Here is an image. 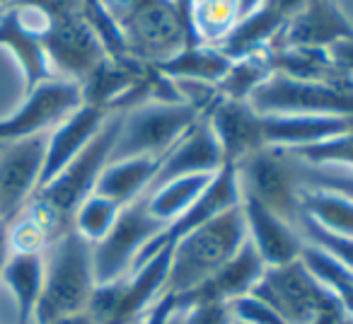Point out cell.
<instances>
[{"label":"cell","instance_id":"cell-31","mask_svg":"<svg viewBox=\"0 0 353 324\" xmlns=\"http://www.w3.org/2000/svg\"><path fill=\"white\" fill-rule=\"evenodd\" d=\"M298 232L303 237V242L322 250L324 254H329L332 259H336L339 264H343L346 269L353 271V237L348 235H336V232H329L324 227H319L317 223H312L310 218H305L300 213L298 218Z\"/></svg>","mask_w":353,"mask_h":324},{"label":"cell","instance_id":"cell-15","mask_svg":"<svg viewBox=\"0 0 353 324\" xmlns=\"http://www.w3.org/2000/svg\"><path fill=\"white\" fill-rule=\"evenodd\" d=\"M240 208L245 216L247 240L261 256L264 266H281L300 259L305 242L293 223H288L247 194H240Z\"/></svg>","mask_w":353,"mask_h":324},{"label":"cell","instance_id":"cell-3","mask_svg":"<svg viewBox=\"0 0 353 324\" xmlns=\"http://www.w3.org/2000/svg\"><path fill=\"white\" fill-rule=\"evenodd\" d=\"M94 285L92 245L73 227H65L44 252V285L34 324H46L61 314L85 310Z\"/></svg>","mask_w":353,"mask_h":324},{"label":"cell","instance_id":"cell-42","mask_svg":"<svg viewBox=\"0 0 353 324\" xmlns=\"http://www.w3.org/2000/svg\"><path fill=\"white\" fill-rule=\"evenodd\" d=\"M17 0H0V8H3V10H6V8H10V6H15Z\"/></svg>","mask_w":353,"mask_h":324},{"label":"cell","instance_id":"cell-43","mask_svg":"<svg viewBox=\"0 0 353 324\" xmlns=\"http://www.w3.org/2000/svg\"><path fill=\"white\" fill-rule=\"evenodd\" d=\"M126 324H143V319H141V322H126Z\"/></svg>","mask_w":353,"mask_h":324},{"label":"cell","instance_id":"cell-1","mask_svg":"<svg viewBox=\"0 0 353 324\" xmlns=\"http://www.w3.org/2000/svg\"><path fill=\"white\" fill-rule=\"evenodd\" d=\"M121 119L123 112L109 114L104 119L102 128L92 136V141L54 179H49L25 206V211L44 225L51 242L65 227H70V221H73V213L78 211V206L90 194H94L99 174L109 165V155H112L114 141H117L119 128H121Z\"/></svg>","mask_w":353,"mask_h":324},{"label":"cell","instance_id":"cell-44","mask_svg":"<svg viewBox=\"0 0 353 324\" xmlns=\"http://www.w3.org/2000/svg\"><path fill=\"white\" fill-rule=\"evenodd\" d=\"M232 324H242V322H237V319H232Z\"/></svg>","mask_w":353,"mask_h":324},{"label":"cell","instance_id":"cell-20","mask_svg":"<svg viewBox=\"0 0 353 324\" xmlns=\"http://www.w3.org/2000/svg\"><path fill=\"white\" fill-rule=\"evenodd\" d=\"M17 307L15 324H34L37 303L44 285V252H10L0 274Z\"/></svg>","mask_w":353,"mask_h":324},{"label":"cell","instance_id":"cell-37","mask_svg":"<svg viewBox=\"0 0 353 324\" xmlns=\"http://www.w3.org/2000/svg\"><path fill=\"white\" fill-rule=\"evenodd\" d=\"M329 56L334 59V63L353 80V39H346V41H336L334 46H329Z\"/></svg>","mask_w":353,"mask_h":324},{"label":"cell","instance_id":"cell-12","mask_svg":"<svg viewBox=\"0 0 353 324\" xmlns=\"http://www.w3.org/2000/svg\"><path fill=\"white\" fill-rule=\"evenodd\" d=\"M237 203H240V184H237L235 165L225 162V165L213 174V179L201 192V196H199L196 201H194L192 206L182 213V216L174 218L172 223H167L165 230H162L160 235H155L145 247H143L141 254L136 256L133 269H136L138 264H143L145 259H150V256L155 254V252H160L162 247H172L176 240H182L184 235H189L192 230L201 227L203 223H208L211 218L221 216L223 211L237 206ZM131 271H128V274H131Z\"/></svg>","mask_w":353,"mask_h":324},{"label":"cell","instance_id":"cell-27","mask_svg":"<svg viewBox=\"0 0 353 324\" xmlns=\"http://www.w3.org/2000/svg\"><path fill=\"white\" fill-rule=\"evenodd\" d=\"M240 20L237 0H194L192 30L199 44L218 46Z\"/></svg>","mask_w":353,"mask_h":324},{"label":"cell","instance_id":"cell-16","mask_svg":"<svg viewBox=\"0 0 353 324\" xmlns=\"http://www.w3.org/2000/svg\"><path fill=\"white\" fill-rule=\"evenodd\" d=\"M223 165H225V157H223L221 145H218L206 117H201L165 155H162L160 170H157L155 179H152V184L148 187V192L176 177L216 174Z\"/></svg>","mask_w":353,"mask_h":324},{"label":"cell","instance_id":"cell-4","mask_svg":"<svg viewBox=\"0 0 353 324\" xmlns=\"http://www.w3.org/2000/svg\"><path fill=\"white\" fill-rule=\"evenodd\" d=\"M250 293L276 310L285 324H314L319 317L343 312L341 303L310 274L303 259L266 266Z\"/></svg>","mask_w":353,"mask_h":324},{"label":"cell","instance_id":"cell-41","mask_svg":"<svg viewBox=\"0 0 353 324\" xmlns=\"http://www.w3.org/2000/svg\"><path fill=\"white\" fill-rule=\"evenodd\" d=\"M336 324H353V314H348V312H346V310H343V312H341V314H339Z\"/></svg>","mask_w":353,"mask_h":324},{"label":"cell","instance_id":"cell-33","mask_svg":"<svg viewBox=\"0 0 353 324\" xmlns=\"http://www.w3.org/2000/svg\"><path fill=\"white\" fill-rule=\"evenodd\" d=\"M228 307H230L232 319H237L242 324H285L276 310H271L264 300H259L252 293L232 300Z\"/></svg>","mask_w":353,"mask_h":324},{"label":"cell","instance_id":"cell-22","mask_svg":"<svg viewBox=\"0 0 353 324\" xmlns=\"http://www.w3.org/2000/svg\"><path fill=\"white\" fill-rule=\"evenodd\" d=\"M271 70L293 80H314V83L351 88L353 80L334 63L327 49H310V46H288V49L269 51Z\"/></svg>","mask_w":353,"mask_h":324},{"label":"cell","instance_id":"cell-11","mask_svg":"<svg viewBox=\"0 0 353 324\" xmlns=\"http://www.w3.org/2000/svg\"><path fill=\"white\" fill-rule=\"evenodd\" d=\"M46 131L0 145V225H10L39 189Z\"/></svg>","mask_w":353,"mask_h":324},{"label":"cell","instance_id":"cell-34","mask_svg":"<svg viewBox=\"0 0 353 324\" xmlns=\"http://www.w3.org/2000/svg\"><path fill=\"white\" fill-rule=\"evenodd\" d=\"M184 324H232V314L223 303H203L184 312Z\"/></svg>","mask_w":353,"mask_h":324},{"label":"cell","instance_id":"cell-38","mask_svg":"<svg viewBox=\"0 0 353 324\" xmlns=\"http://www.w3.org/2000/svg\"><path fill=\"white\" fill-rule=\"evenodd\" d=\"M46 324H97V319L88 312V310H80V312H68V314H61V317L51 319Z\"/></svg>","mask_w":353,"mask_h":324},{"label":"cell","instance_id":"cell-21","mask_svg":"<svg viewBox=\"0 0 353 324\" xmlns=\"http://www.w3.org/2000/svg\"><path fill=\"white\" fill-rule=\"evenodd\" d=\"M162 155H143V157H126V160L109 162L97 179L94 194L112 199L119 206H128L136 199L148 192V187L155 179L160 170Z\"/></svg>","mask_w":353,"mask_h":324},{"label":"cell","instance_id":"cell-8","mask_svg":"<svg viewBox=\"0 0 353 324\" xmlns=\"http://www.w3.org/2000/svg\"><path fill=\"white\" fill-rule=\"evenodd\" d=\"M162 230H165V223L150 216L145 196L123 206L112 230L97 245H92L94 281L109 283V281L123 279L133 269L136 256L141 254L143 247Z\"/></svg>","mask_w":353,"mask_h":324},{"label":"cell","instance_id":"cell-7","mask_svg":"<svg viewBox=\"0 0 353 324\" xmlns=\"http://www.w3.org/2000/svg\"><path fill=\"white\" fill-rule=\"evenodd\" d=\"M250 107L259 114H317L353 117V90L336 85L293 80L274 73L250 94Z\"/></svg>","mask_w":353,"mask_h":324},{"label":"cell","instance_id":"cell-40","mask_svg":"<svg viewBox=\"0 0 353 324\" xmlns=\"http://www.w3.org/2000/svg\"><path fill=\"white\" fill-rule=\"evenodd\" d=\"M8 254H10V250H8V232H6V225H0V274H3Z\"/></svg>","mask_w":353,"mask_h":324},{"label":"cell","instance_id":"cell-39","mask_svg":"<svg viewBox=\"0 0 353 324\" xmlns=\"http://www.w3.org/2000/svg\"><path fill=\"white\" fill-rule=\"evenodd\" d=\"M264 6V0H237V12H240V20L247 17L250 12H254L256 8Z\"/></svg>","mask_w":353,"mask_h":324},{"label":"cell","instance_id":"cell-2","mask_svg":"<svg viewBox=\"0 0 353 324\" xmlns=\"http://www.w3.org/2000/svg\"><path fill=\"white\" fill-rule=\"evenodd\" d=\"M245 242V216L237 203L172 245L162 295H182L196 288L208 276L216 274L230 256H235Z\"/></svg>","mask_w":353,"mask_h":324},{"label":"cell","instance_id":"cell-25","mask_svg":"<svg viewBox=\"0 0 353 324\" xmlns=\"http://www.w3.org/2000/svg\"><path fill=\"white\" fill-rule=\"evenodd\" d=\"M300 213L324 230L353 237V201L341 194L300 187Z\"/></svg>","mask_w":353,"mask_h":324},{"label":"cell","instance_id":"cell-45","mask_svg":"<svg viewBox=\"0 0 353 324\" xmlns=\"http://www.w3.org/2000/svg\"><path fill=\"white\" fill-rule=\"evenodd\" d=\"M0 12H3V8H0Z\"/></svg>","mask_w":353,"mask_h":324},{"label":"cell","instance_id":"cell-13","mask_svg":"<svg viewBox=\"0 0 353 324\" xmlns=\"http://www.w3.org/2000/svg\"><path fill=\"white\" fill-rule=\"evenodd\" d=\"M264 261L256 254V250L252 247V242L247 240L245 245L237 250L235 256L225 261L216 274L208 276L203 283H199L196 288L187 290L182 295H162L170 303L172 310L176 312H187L194 305L203 303H223L230 305L232 300L247 295L256 285V281L264 276Z\"/></svg>","mask_w":353,"mask_h":324},{"label":"cell","instance_id":"cell-23","mask_svg":"<svg viewBox=\"0 0 353 324\" xmlns=\"http://www.w3.org/2000/svg\"><path fill=\"white\" fill-rule=\"evenodd\" d=\"M232 59H228L218 46L208 44H194L184 46L162 63L152 65L160 75L170 80H184V83H206L218 85L221 78L228 73Z\"/></svg>","mask_w":353,"mask_h":324},{"label":"cell","instance_id":"cell-35","mask_svg":"<svg viewBox=\"0 0 353 324\" xmlns=\"http://www.w3.org/2000/svg\"><path fill=\"white\" fill-rule=\"evenodd\" d=\"M22 3L41 10L51 22L61 20V17L80 15V10H83V0H22Z\"/></svg>","mask_w":353,"mask_h":324},{"label":"cell","instance_id":"cell-6","mask_svg":"<svg viewBox=\"0 0 353 324\" xmlns=\"http://www.w3.org/2000/svg\"><path fill=\"white\" fill-rule=\"evenodd\" d=\"M240 194L256 199L298 225L300 218V182L295 177L293 157L281 148H264L235 165Z\"/></svg>","mask_w":353,"mask_h":324},{"label":"cell","instance_id":"cell-30","mask_svg":"<svg viewBox=\"0 0 353 324\" xmlns=\"http://www.w3.org/2000/svg\"><path fill=\"white\" fill-rule=\"evenodd\" d=\"M285 152H290L295 160L305 162L310 168H339L353 172V131Z\"/></svg>","mask_w":353,"mask_h":324},{"label":"cell","instance_id":"cell-5","mask_svg":"<svg viewBox=\"0 0 353 324\" xmlns=\"http://www.w3.org/2000/svg\"><path fill=\"white\" fill-rule=\"evenodd\" d=\"M201 114L187 102H143L123 112L109 162L143 155H165Z\"/></svg>","mask_w":353,"mask_h":324},{"label":"cell","instance_id":"cell-9","mask_svg":"<svg viewBox=\"0 0 353 324\" xmlns=\"http://www.w3.org/2000/svg\"><path fill=\"white\" fill-rule=\"evenodd\" d=\"M49 27V17L22 0L0 12V46L15 56L25 75V94L56 78L44 51V34Z\"/></svg>","mask_w":353,"mask_h":324},{"label":"cell","instance_id":"cell-14","mask_svg":"<svg viewBox=\"0 0 353 324\" xmlns=\"http://www.w3.org/2000/svg\"><path fill=\"white\" fill-rule=\"evenodd\" d=\"M346 39H353V27L341 15L334 0H305L303 6L285 20L269 51L288 49V46L329 49L336 41Z\"/></svg>","mask_w":353,"mask_h":324},{"label":"cell","instance_id":"cell-24","mask_svg":"<svg viewBox=\"0 0 353 324\" xmlns=\"http://www.w3.org/2000/svg\"><path fill=\"white\" fill-rule=\"evenodd\" d=\"M213 179V174H192V177H176L170 182L160 184V187L150 189L145 196V206L150 211L152 218H157L160 223H172L174 218H179L208 187V182Z\"/></svg>","mask_w":353,"mask_h":324},{"label":"cell","instance_id":"cell-26","mask_svg":"<svg viewBox=\"0 0 353 324\" xmlns=\"http://www.w3.org/2000/svg\"><path fill=\"white\" fill-rule=\"evenodd\" d=\"M274 75L269 63V51H256V54L242 56L235 59L228 68V73L216 85L223 99H237V102H247L250 94L259 88L261 83Z\"/></svg>","mask_w":353,"mask_h":324},{"label":"cell","instance_id":"cell-29","mask_svg":"<svg viewBox=\"0 0 353 324\" xmlns=\"http://www.w3.org/2000/svg\"><path fill=\"white\" fill-rule=\"evenodd\" d=\"M119 211H121V206L114 203L112 199L99 196V194H90L78 206V211L73 213L70 227H73L80 237H85L90 245H97V242L114 227V223H117V218H119Z\"/></svg>","mask_w":353,"mask_h":324},{"label":"cell","instance_id":"cell-36","mask_svg":"<svg viewBox=\"0 0 353 324\" xmlns=\"http://www.w3.org/2000/svg\"><path fill=\"white\" fill-rule=\"evenodd\" d=\"M143 324H184V312H176L165 298H157V303L143 317Z\"/></svg>","mask_w":353,"mask_h":324},{"label":"cell","instance_id":"cell-28","mask_svg":"<svg viewBox=\"0 0 353 324\" xmlns=\"http://www.w3.org/2000/svg\"><path fill=\"white\" fill-rule=\"evenodd\" d=\"M300 259L310 269V274L341 303V307L348 314H353V271L307 242L303 245Z\"/></svg>","mask_w":353,"mask_h":324},{"label":"cell","instance_id":"cell-18","mask_svg":"<svg viewBox=\"0 0 353 324\" xmlns=\"http://www.w3.org/2000/svg\"><path fill=\"white\" fill-rule=\"evenodd\" d=\"M109 114L102 112L99 107L92 104H80L78 109L68 114L65 119H61L54 126V131L46 133V152H44V165H41L39 174V189L44 187L49 179H54L61 170L92 141L94 133L102 128L104 119ZM37 189V192H39Z\"/></svg>","mask_w":353,"mask_h":324},{"label":"cell","instance_id":"cell-17","mask_svg":"<svg viewBox=\"0 0 353 324\" xmlns=\"http://www.w3.org/2000/svg\"><path fill=\"white\" fill-rule=\"evenodd\" d=\"M206 121L216 136L223 157L230 165L250 157L252 152L264 150V131H261V114L250 107V102L237 99H218L206 114Z\"/></svg>","mask_w":353,"mask_h":324},{"label":"cell","instance_id":"cell-19","mask_svg":"<svg viewBox=\"0 0 353 324\" xmlns=\"http://www.w3.org/2000/svg\"><path fill=\"white\" fill-rule=\"evenodd\" d=\"M266 148L295 150L327 138L353 131V117H317V114H261Z\"/></svg>","mask_w":353,"mask_h":324},{"label":"cell","instance_id":"cell-10","mask_svg":"<svg viewBox=\"0 0 353 324\" xmlns=\"http://www.w3.org/2000/svg\"><path fill=\"white\" fill-rule=\"evenodd\" d=\"M44 51L56 78L80 85L107 61L102 41L83 15L54 20L44 34Z\"/></svg>","mask_w":353,"mask_h":324},{"label":"cell","instance_id":"cell-32","mask_svg":"<svg viewBox=\"0 0 353 324\" xmlns=\"http://www.w3.org/2000/svg\"><path fill=\"white\" fill-rule=\"evenodd\" d=\"M293 168L300 187L329 189V192H336L353 201V172H346V170H339V168H310V165L295 160V157H293Z\"/></svg>","mask_w":353,"mask_h":324}]
</instances>
